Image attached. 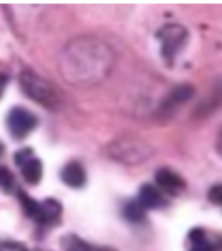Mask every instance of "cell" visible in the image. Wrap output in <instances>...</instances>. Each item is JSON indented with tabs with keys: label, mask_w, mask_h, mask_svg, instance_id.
Returning <instances> with one entry per match:
<instances>
[{
	"label": "cell",
	"mask_w": 222,
	"mask_h": 251,
	"mask_svg": "<svg viewBox=\"0 0 222 251\" xmlns=\"http://www.w3.org/2000/svg\"><path fill=\"white\" fill-rule=\"evenodd\" d=\"M114 52L98 39H76L61 54V74L72 84H95L111 72Z\"/></svg>",
	"instance_id": "1"
},
{
	"label": "cell",
	"mask_w": 222,
	"mask_h": 251,
	"mask_svg": "<svg viewBox=\"0 0 222 251\" xmlns=\"http://www.w3.org/2000/svg\"><path fill=\"white\" fill-rule=\"evenodd\" d=\"M20 84H21V89H23L33 101L48 106V108H58V105H60V94H58V91H56L44 77L37 75L35 72H32V70L21 72Z\"/></svg>",
	"instance_id": "2"
},
{
	"label": "cell",
	"mask_w": 222,
	"mask_h": 251,
	"mask_svg": "<svg viewBox=\"0 0 222 251\" xmlns=\"http://www.w3.org/2000/svg\"><path fill=\"white\" fill-rule=\"evenodd\" d=\"M109 155L114 157L115 161L124 162V164H137V162L145 161L147 157L152 155V149L147 143L140 140H119L112 143L109 149Z\"/></svg>",
	"instance_id": "3"
},
{
	"label": "cell",
	"mask_w": 222,
	"mask_h": 251,
	"mask_svg": "<svg viewBox=\"0 0 222 251\" xmlns=\"http://www.w3.org/2000/svg\"><path fill=\"white\" fill-rule=\"evenodd\" d=\"M159 40H161V52L165 59L171 61L173 56L186 46L187 33L179 25H168L159 31Z\"/></svg>",
	"instance_id": "4"
},
{
	"label": "cell",
	"mask_w": 222,
	"mask_h": 251,
	"mask_svg": "<svg viewBox=\"0 0 222 251\" xmlns=\"http://www.w3.org/2000/svg\"><path fill=\"white\" fill-rule=\"evenodd\" d=\"M35 126H37V117L32 112H28V110L21 108V106H16V108H12L9 112L7 129L18 140H21V138H25L27 134L32 133L35 129Z\"/></svg>",
	"instance_id": "5"
},
{
	"label": "cell",
	"mask_w": 222,
	"mask_h": 251,
	"mask_svg": "<svg viewBox=\"0 0 222 251\" xmlns=\"http://www.w3.org/2000/svg\"><path fill=\"white\" fill-rule=\"evenodd\" d=\"M14 161L20 166L21 175L30 185L39 183L40 176H42V164L39 159H35L33 152L30 149H23L14 155Z\"/></svg>",
	"instance_id": "6"
},
{
	"label": "cell",
	"mask_w": 222,
	"mask_h": 251,
	"mask_svg": "<svg viewBox=\"0 0 222 251\" xmlns=\"http://www.w3.org/2000/svg\"><path fill=\"white\" fill-rule=\"evenodd\" d=\"M193 94H194V87L187 86V84L175 87V89L168 94V98L165 100V103H163V106L159 108V112H161V114H165V115L170 114V112H173V110L177 108L179 105L189 101V100L193 98Z\"/></svg>",
	"instance_id": "7"
},
{
	"label": "cell",
	"mask_w": 222,
	"mask_h": 251,
	"mask_svg": "<svg viewBox=\"0 0 222 251\" xmlns=\"http://www.w3.org/2000/svg\"><path fill=\"white\" fill-rule=\"evenodd\" d=\"M156 181H158V185L165 190V192H170V194H177L184 188L182 178L168 168H161L158 173H156Z\"/></svg>",
	"instance_id": "8"
},
{
	"label": "cell",
	"mask_w": 222,
	"mask_h": 251,
	"mask_svg": "<svg viewBox=\"0 0 222 251\" xmlns=\"http://www.w3.org/2000/svg\"><path fill=\"white\" fill-rule=\"evenodd\" d=\"M61 180L65 185L74 188H79L86 183V171L79 162H68L63 169H61Z\"/></svg>",
	"instance_id": "9"
},
{
	"label": "cell",
	"mask_w": 222,
	"mask_h": 251,
	"mask_svg": "<svg viewBox=\"0 0 222 251\" xmlns=\"http://www.w3.org/2000/svg\"><path fill=\"white\" fill-rule=\"evenodd\" d=\"M137 201H139L145 209H156V208H161V206L166 204L163 194L159 192L156 187H152V185H143V187L140 188L139 199Z\"/></svg>",
	"instance_id": "10"
},
{
	"label": "cell",
	"mask_w": 222,
	"mask_h": 251,
	"mask_svg": "<svg viewBox=\"0 0 222 251\" xmlns=\"http://www.w3.org/2000/svg\"><path fill=\"white\" fill-rule=\"evenodd\" d=\"M61 246L67 251H114L109 248H96L86 241H81L77 235H65L61 239Z\"/></svg>",
	"instance_id": "11"
},
{
	"label": "cell",
	"mask_w": 222,
	"mask_h": 251,
	"mask_svg": "<svg viewBox=\"0 0 222 251\" xmlns=\"http://www.w3.org/2000/svg\"><path fill=\"white\" fill-rule=\"evenodd\" d=\"M189 239H191V243H193L189 251H214L212 250V244L208 243L205 232H203L201 228H196V230L191 232Z\"/></svg>",
	"instance_id": "12"
},
{
	"label": "cell",
	"mask_w": 222,
	"mask_h": 251,
	"mask_svg": "<svg viewBox=\"0 0 222 251\" xmlns=\"http://www.w3.org/2000/svg\"><path fill=\"white\" fill-rule=\"evenodd\" d=\"M145 211L147 209L143 208L139 201H131V202L126 204V208H124V216H126L130 222L137 224V222H140V220L145 218Z\"/></svg>",
	"instance_id": "13"
},
{
	"label": "cell",
	"mask_w": 222,
	"mask_h": 251,
	"mask_svg": "<svg viewBox=\"0 0 222 251\" xmlns=\"http://www.w3.org/2000/svg\"><path fill=\"white\" fill-rule=\"evenodd\" d=\"M12 180H14V178L11 176V173H9L5 168L0 166V187L5 188V190H11L12 185H14V181Z\"/></svg>",
	"instance_id": "14"
},
{
	"label": "cell",
	"mask_w": 222,
	"mask_h": 251,
	"mask_svg": "<svg viewBox=\"0 0 222 251\" xmlns=\"http://www.w3.org/2000/svg\"><path fill=\"white\" fill-rule=\"evenodd\" d=\"M208 197H210L212 202L221 204L222 206V185H215V187H212L210 192H208Z\"/></svg>",
	"instance_id": "15"
},
{
	"label": "cell",
	"mask_w": 222,
	"mask_h": 251,
	"mask_svg": "<svg viewBox=\"0 0 222 251\" xmlns=\"http://www.w3.org/2000/svg\"><path fill=\"white\" fill-rule=\"evenodd\" d=\"M0 251H27V248L18 243H2L0 244Z\"/></svg>",
	"instance_id": "16"
},
{
	"label": "cell",
	"mask_w": 222,
	"mask_h": 251,
	"mask_svg": "<svg viewBox=\"0 0 222 251\" xmlns=\"http://www.w3.org/2000/svg\"><path fill=\"white\" fill-rule=\"evenodd\" d=\"M7 86V77L4 74H0V98H2V94H4V89Z\"/></svg>",
	"instance_id": "17"
},
{
	"label": "cell",
	"mask_w": 222,
	"mask_h": 251,
	"mask_svg": "<svg viewBox=\"0 0 222 251\" xmlns=\"http://www.w3.org/2000/svg\"><path fill=\"white\" fill-rule=\"evenodd\" d=\"M217 150H219V153L222 155V131H221V134H219V138H217Z\"/></svg>",
	"instance_id": "18"
},
{
	"label": "cell",
	"mask_w": 222,
	"mask_h": 251,
	"mask_svg": "<svg viewBox=\"0 0 222 251\" xmlns=\"http://www.w3.org/2000/svg\"><path fill=\"white\" fill-rule=\"evenodd\" d=\"M2 152H4V145L0 143V155H2Z\"/></svg>",
	"instance_id": "19"
}]
</instances>
